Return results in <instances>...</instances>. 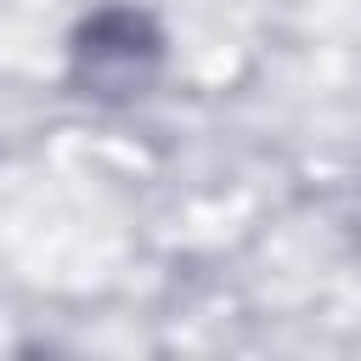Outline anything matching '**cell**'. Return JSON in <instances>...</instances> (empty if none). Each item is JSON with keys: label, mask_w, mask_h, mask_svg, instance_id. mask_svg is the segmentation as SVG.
<instances>
[{"label": "cell", "mask_w": 361, "mask_h": 361, "mask_svg": "<svg viewBox=\"0 0 361 361\" xmlns=\"http://www.w3.org/2000/svg\"><path fill=\"white\" fill-rule=\"evenodd\" d=\"M158 68H164V34L152 28V17L130 6H107L85 17L73 34V73L90 96H107V102L141 96L158 79Z\"/></svg>", "instance_id": "6da1fadb"}]
</instances>
